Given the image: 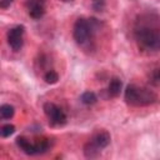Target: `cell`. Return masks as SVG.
<instances>
[{
  "label": "cell",
  "mask_w": 160,
  "mask_h": 160,
  "mask_svg": "<svg viewBox=\"0 0 160 160\" xmlns=\"http://www.w3.org/2000/svg\"><path fill=\"white\" fill-rule=\"evenodd\" d=\"M135 38L139 45L146 50H160V29L151 25H140L135 29Z\"/></svg>",
  "instance_id": "obj_1"
},
{
  "label": "cell",
  "mask_w": 160,
  "mask_h": 160,
  "mask_svg": "<svg viewBox=\"0 0 160 160\" xmlns=\"http://www.w3.org/2000/svg\"><path fill=\"white\" fill-rule=\"evenodd\" d=\"M125 101L132 106H148L158 100V96L151 90L139 88L136 85H128L125 89Z\"/></svg>",
  "instance_id": "obj_2"
},
{
  "label": "cell",
  "mask_w": 160,
  "mask_h": 160,
  "mask_svg": "<svg viewBox=\"0 0 160 160\" xmlns=\"http://www.w3.org/2000/svg\"><path fill=\"white\" fill-rule=\"evenodd\" d=\"M92 31V28H91V24L89 20L84 19V18H79L75 24H74V28H72V36H74V40L78 42V44H84L90 34Z\"/></svg>",
  "instance_id": "obj_3"
},
{
  "label": "cell",
  "mask_w": 160,
  "mask_h": 160,
  "mask_svg": "<svg viewBox=\"0 0 160 160\" xmlns=\"http://www.w3.org/2000/svg\"><path fill=\"white\" fill-rule=\"evenodd\" d=\"M44 112L48 116L49 121L51 122V125H64L66 122V115L65 112L56 106L54 102H45L44 104Z\"/></svg>",
  "instance_id": "obj_4"
},
{
  "label": "cell",
  "mask_w": 160,
  "mask_h": 160,
  "mask_svg": "<svg viewBox=\"0 0 160 160\" xmlns=\"http://www.w3.org/2000/svg\"><path fill=\"white\" fill-rule=\"evenodd\" d=\"M25 28L22 25H18L15 28H11L8 31V42L10 48L14 51H19L22 48V35H24Z\"/></svg>",
  "instance_id": "obj_5"
},
{
  "label": "cell",
  "mask_w": 160,
  "mask_h": 160,
  "mask_svg": "<svg viewBox=\"0 0 160 160\" xmlns=\"http://www.w3.org/2000/svg\"><path fill=\"white\" fill-rule=\"evenodd\" d=\"M28 5V10H29V15L32 19H40L44 16L45 14V8L42 1L40 0H28L26 2Z\"/></svg>",
  "instance_id": "obj_6"
},
{
  "label": "cell",
  "mask_w": 160,
  "mask_h": 160,
  "mask_svg": "<svg viewBox=\"0 0 160 160\" xmlns=\"http://www.w3.org/2000/svg\"><path fill=\"white\" fill-rule=\"evenodd\" d=\"M110 134L108 132V131H105V130H99V131H96L94 135H92V138H91V141H94L100 149H104V148H106L109 144H110Z\"/></svg>",
  "instance_id": "obj_7"
},
{
  "label": "cell",
  "mask_w": 160,
  "mask_h": 160,
  "mask_svg": "<svg viewBox=\"0 0 160 160\" xmlns=\"http://www.w3.org/2000/svg\"><path fill=\"white\" fill-rule=\"evenodd\" d=\"M15 142H16V145H18L26 155H35V154H38V152H36V146H35V144L30 142V141H29L26 138H24V136H18L16 140H15Z\"/></svg>",
  "instance_id": "obj_8"
},
{
  "label": "cell",
  "mask_w": 160,
  "mask_h": 160,
  "mask_svg": "<svg viewBox=\"0 0 160 160\" xmlns=\"http://www.w3.org/2000/svg\"><path fill=\"white\" fill-rule=\"evenodd\" d=\"M100 148L94 142V141H88L85 145H84V155L86 156V158H90V159H92V158H96V156H99L100 155Z\"/></svg>",
  "instance_id": "obj_9"
},
{
  "label": "cell",
  "mask_w": 160,
  "mask_h": 160,
  "mask_svg": "<svg viewBox=\"0 0 160 160\" xmlns=\"http://www.w3.org/2000/svg\"><path fill=\"white\" fill-rule=\"evenodd\" d=\"M121 88H122V82L120 79L118 78H112L109 82V86H108V92L110 96H118L121 91Z\"/></svg>",
  "instance_id": "obj_10"
},
{
  "label": "cell",
  "mask_w": 160,
  "mask_h": 160,
  "mask_svg": "<svg viewBox=\"0 0 160 160\" xmlns=\"http://www.w3.org/2000/svg\"><path fill=\"white\" fill-rule=\"evenodd\" d=\"M14 112H15V109L10 104H4L0 106V116L2 119H11L14 116Z\"/></svg>",
  "instance_id": "obj_11"
},
{
  "label": "cell",
  "mask_w": 160,
  "mask_h": 160,
  "mask_svg": "<svg viewBox=\"0 0 160 160\" xmlns=\"http://www.w3.org/2000/svg\"><path fill=\"white\" fill-rule=\"evenodd\" d=\"M80 100H81V102L85 104V105H92V104L96 102L98 98H96L95 92H92V91H85V92L81 94Z\"/></svg>",
  "instance_id": "obj_12"
},
{
  "label": "cell",
  "mask_w": 160,
  "mask_h": 160,
  "mask_svg": "<svg viewBox=\"0 0 160 160\" xmlns=\"http://www.w3.org/2000/svg\"><path fill=\"white\" fill-rule=\"evenodd\" d=\"M35 146H36V152L38 154H44V152H46L49 150L50 144H49L48 139H42V140L35 142Z\"/></svg>",
  "instance_id": "obj_13"
},
{
  "label": "cell",
  "mask_w": 160,
  "mask_h": 160,
  "mask_svg": "<svg viewBox=\"0 0 160 160\" xmlns=\"http://www.w3.org/2000/svg\"><path fill=\"white\" fill-rule=\"evenodd\" d=\"M44 80L48 82V84H56L58 80H59V75L56 71L54 70H49L45 75H44Z\"/></svg>",
  "instance_id": "obj_14"
},
{
  "label": "cell",
  "mask_w": 160,
  "mask_h": 160,
  "mask_svg": "<svg viewBox=\"0 0 160 160\" xmlns=\"http://www.w3.org/2000/svg\"><path fill=\"white\" fill-rule=\"evenodd\" d=\"M15 132V126L11 125V124H6V125H2L1 129H0V134L2 138H8L10 135H12Z\"/></svg>",
  "instance_id": "obj_15"
},
{
  "label": "cell",
  "mask_w": 160,
  "mask_h": 160,
  "mask_svg": "<svg viewBox=\"0 0 160 160\" xmlns=\"http://www.w3.org/2000/svg\"><path fill=\"white\" fill-rule=\"evenodd\" d=\"M151 84L154 85H160V69H154L149 76Z\"/></svg>",
  "instance_id": "obj_16"
},
{
  "label": "cell",
  "mask_w": 160,
  "mask_h": 160,
  "mask_svg": "<svg viewBox=\"0 0 160 160\" xmlns=\"http://www.w3.org/2000/svg\"><path fill=\"white\" fill-rule=\"evenodd\" d=\"M11 1H12V0H0V6H1L2 9H5V8L10 6Z\"/></svg>",
  "instance_id": "obj_17"
},
{
  "label": "cell",
  "mask_w": 160,
  "mask_h": 160,
  "mask_svg": "<svg viewBox=\"0 0 160 160\" xmlns=\"http://www.w3.org/2000/svg\"><path fill=\"white\" fill-rule=\"evenodd\" d=\"M94 2H104V0H94Z\"/></svg>",
  "instance_id": "obj_18"
},
{
  "label": "cell",
  "mask_w": 160,
  "mask_h": 160,
  "mask_svg": "<svg viewBox=\"0 0 160 160\" xmlns=\"http://www.w3.org/2000/svg\"><path fill=\"white\" fill-rule=\"evenodd\" d=\"M61 1H64V2H69V1H72V0H61Z\"/></svg>",
  "instance_id": "obj_19"
}]
</instances>
